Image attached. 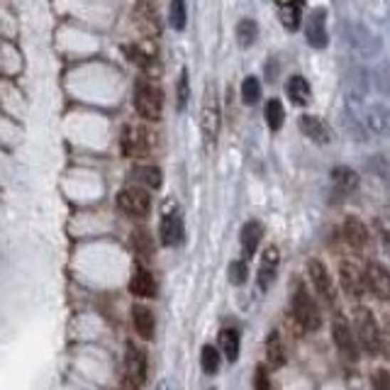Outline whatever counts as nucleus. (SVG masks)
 <instances>
[{"label": "nucleus", "mask_w": 390, "mask_h": 390, "mask_svg": "<svg viewBox=\"0 0 390 390\" xmlns=\"http://www.w3.org/2000/svg\"><path fill=\"white\" fill-rule=\"evenodd\" d=\"M132 327L135 332L142 337V339H152L154 330H157V320H154V312L147 305H135L132 307Z\"/></svg>", "instance_id": "21"}, {"label": "nucleus", "mask_w": 390, "mask_h": 390, "mask_svg": "<svg viewBox=\"0 0 390 390\" xmlns=\"http://www.w3.org/2000/svg\"><path fill=\"white\" fill-rule=\"evenodd\" d=\"M300 132L307 137V139L317 142V144H327L332 137L330 127H327L325 120H320L317 115H302L300 117Z\"/></svg>", "instance_id": "19"}, {"label": "nucleus", "mask_w": 390, "mask_h": 390, "mask_svg": "<svg viewBox=\"0 0 390 390\" xmlns=\"http://www.w3.org/2000/svg\"><path fill=\"white\" fill-rule=\"evenodd\" d=\"M125 54H127V59L132 61V64L139 66L147 76L157 78L159 73H162V66H159L157 56L149 54V51H144L142 47H137V44H127V47H125Z\"/></svg>", "instance_id": "18"}, {"label": "nucleus", "mask_w": 390, "mask_h": 390, "mask_svg": "<svg viewBox=\"0 0 390 390\" xmlns=\"http://www.w3.org/2000/svg\"><path fill=\"white\" fill-rule=\"evenodd\" d=\"M135 110L139 117H144L147 122H159L162 120V110H164V93L157 83L142 81L135 83Z\"/></svg>", "instance_id": "3"}, {"label": "nucleus", "mask_w": 390, "mask_h": 390, "mask_svg": "<svg viewBox=\"0 0 390 390\" xmlns=\"http://www.w3.org/2000/svg\"><path fill=\"white\" fill-rule=\"evenodd\" d=\"M117 208L127 217H147L152 210V198H149L147 188L127 186L117 193Z\"/></svg>", "instance_id": "6"}, {"label": "nucleus", "mask_w": 390, "mask_h": 390, "mask_svg": "<svg viewBox=\"0 0 390 390\" xmlns=\"http://www.w3.org/2000/svg\"><path fill=\"white\" fill-rule=\"evenodd\" d=\"M256 34H259V27H256L254 20H249V17H244V20H239L237 25V39L242 47H251V44L256 42Z\"/></svg>", "instance_id": "30"}, {"label": "nucleus", "mask_w": 390, "mask_h": 390, "mask_svg": "<svg viewBox=\"0 0 390 390\" xmlns=\"http://www.w3.org/2000/svg\"><path fill=\"white\" fill-rule=\"evenodd\" d=\"M285 95L290 98L292 105H307L310 100V83L302 76H290L285 83Z\"/></svg>", "instance_id": "23"}, {"label": "nucleus", "mask_w": 390, "mask_h": 390, "mask_svg": "<svg viewBox=\"0 0 390 390\" xmlns=\"http://www.w3.org/2000/svg\"><path fill=\"white\" fill-rule=\"evenodd\" d=\"M327 10L325 8H315L307 17V42L315 49H325L327 47Z\"/></svg>", "instance_id": "14"}, {"label": "nucleus", "mask_w": 390, "mask_h": 390, "mask_svg": "<svg viewBox=\"0 0 390 390\" xmlns=\"http://www.w3.org/2000/svg\"><path fill=\"white\" fill-rule=\"evenodd\" d=\"M147 381V354L135 342L127 344V354H125V386L139 388Z\"/></svg>", "instance_id": "7"}, {"label": "nucleus", "mask_w": 390, "mask_h": 390, "mask_svg": "<svg viewBox=\"0 0 390 390\" xmlns=\"http://www.w3.org/2000/svg\"><path fill=\"white\" fill-rule=\"evenodd\" d=\"M200 132L208 149L217 142V132H220V102H217V90L212 83H205L203 93V107H200Z\"/></svg>", "instance_id": "4"}, {"label": "nucleus", "mask_w": 390, "mask_h": 390, "mask_svg": "<svg viewBox=\"0 0 390 390\" xmlns=\"http://www.w3.org/2000/svg\"><path fill=\"white\" fill-rule=\"evenodd\" d=\"M261 237H263L261 222L249 220V222H246V225L242 227V237H239V239H242V259H244V261L254 259L256 249H259Z\"/></svg>", "instance_id": "20"}, {"label": "nucleus", "mask_w": 390, "mask_h": 390, "mask_svg": "<svg viewBox=\"0 0 390 390\" xmlns=\"http://www.w3.org/2000/svg\"><path fill=\"white\" fill-rule=\"evenodd\" d=\"M339 280L342 288L349 297H361L364 295V273L354 261H342L339 266Z\"/></svg>", "instance_id": "15"}, {"label": "nucleus", "mask_w": 390, "mask_h": 390, "mask_svg": "<svg viewBox=\"0 0 390 390\" xmlns=\"http://www.w3.org/2000/svg\"><path fill=\"white\" fill-rule=\"evenodd\" d=\"M364 290H369L371 295L378 300H388L390 295V276L388 268L378 261H371L364 271Z\"/></svg>", "instance_id": "10"}, {"label": "nucleus", "mask_w": 390, "mask_h": 390, "mask_svg": "<svg viewBox=\"0 0 390 390\" xmlns=\"http://www.w3.org/2000/svg\"><path fill=\"white\" fill-rule=\"evenodd\" d=\"M135 22L147 37H159V32H162V25H159V10L152 0H137Z\"/></svg>", "instance_id": "11"}, {"label": "nucleus", "mask_w": 390, "mask_h": 390, "mask_svg": "<svg viewBox=\"0 0 390 390\" xmlns=\"http://www.w3.org/2000/svg\"><path fill=\"white\" fill-rule=\"evenodd\" d=\"M342 234H344V242L352 246V249L361 251V249H366V246H369V239H371L369 227H366L364 222L359 220V217H349V220H344Z\"/></svg>", "instance_id": "16"}, {"label": "nucleus", "mask_w": 390, "mask_h": 390, "mask_svg": "<svg viewBox=\"0 0 390 390\" xmlns=\"http://www.w3.org/2000/svg\"><path fill=\"white\" fill-rule=\"evenodd\" d=\"M229 280H232L234 285H242L246 280V261H232V266H229Z\"/></svg>", "instance_id": "35"}, {"label": "nucleus", "mask_w": 390, "mask_h": 390, "mask_svg": "<svg viewBox=\"0 0 390 390\" xmlns=\"http://www.w3.org/2000/svg\"><path fill=\"white\" fill-rule=\"evenodd\" d=\"M354 330H357L354 337H357L361 352H366L369 357H378L383 352V332L369 307L354 310Z\"/></svg>", "instance_id": "1"}, {"label": "nucleus", "mask_w": 390, "mask_h": 390, "mask_svg": "<svg viewBox=\"0 0 390 390\" xmlns=\"http://www.w3.org/2000/svg\"><path fill=\"white\" fill-rule=\"evenodd\" d=\"M183 217L179 210H169L166 215L162 217V225H159V237H162V244L164 246H176L183 242Z\"/></svg>", "instance_id": "13"}, {"label": "nucleus", "mask_w": 390, "mask_h": 390, "mask_svg": "<svg viewBox=\"0 0 390 390\" xmlns=\"http://www.w3.org/2000/svg\"><path fill=\"white\" fill-rule=\"evenodd\" d=\"M290 312L292 320L300 325V330L305 332H317L320 325H322V312H320V305L310 290L305 288V283H295V292L290 297Z\"/></svg>", "instance_id": "2"}, {"label": "nucleus", "mask_w": 390, "mask_h": 390, "mask_svg": "<svg viewBox=\"0 0 390 390\" xmlns=\"http://www.w3.org/2000/svg\"><path fill=\"white\" fill-rule=\"evenodd\" d=\"M169 20H171V27H174V30H183V27H186V20H188L186 0H171Z\"/></svg>", "instance_id": "34"}, {"label": "nucleus", "mask_w": 390, "mask_h": 390, "mask_svg": "<svg viewBox=\"0 0 390 390\" xmlns=\"http://www.w3.org/2000/svg\"><path fill=\"white\" fill-rule=\"evenodd\" d=\"M332 337H334V344L339 349V354L347 361H357L359 359V344H357V337L352 332V325L337 312L334 322H332Z\"/></svg>", "instance_id": "9"}, {"label": "nucleus", "mask_w": 390, "mask_h": 390, "mask_svg": "<svg viewBox=\"0 0 390 390\" xmlns=\"http://www.w3.org/2000/svg\"><path fill=\"white\" fill-rule=\"evenodd\" d=\"M200 366L208 376H215L217 369H220V352L212 344H205L203 352H200Z\"/></svg>", "instance_id": "29"}, {"label": "nucleus", "mask_w": 390, "mask_h": 390, "mask_svg": "<svg viewBox=\"0 0 390 390\" xmlns=\"http://www.w3.org/2000/svg\"><path fill=\"white\" fill-rule=\"evenodd\" d=\"M330 176H332V188H334L337 195H352L359 188L357 171H352L349 166H337Z\"/></svg>", "instance_id": "22"}, {"label": "nucleus", "mask_w": 390, "mask_h": 390, "mask_svg": "<svg viewBox=\"0 0 390 390\" xmlns=\"http://www.w3.org/2000/svg\"><path fill=\"white\" fill-rule=\"evenodd\" d=\"M130 292L137 297H154L157 295V278L152 276V271L142 263V266L135 268L130 278Z\"/></svg>", "instance_id": "17"}, {"label": "nucleus", "mask_w": 390, "mask_h": 390, "mask_svg": "<svg viewBox=\"0 0 390 390\" xmlns=\"http://www.w3.org/2000/svg\"><path fill=\"white\" fill-rule=\"evenodd\" d=\"M220 352L227 361H237L239 357V332L237 330H222L220 332Z\"/></svg>", "instance_id": "27"}, {"label": "nucleus", "mask_w": 390, "mask_h": 390, "mask_svg": "<svg viewBox=\"0 0 390 390\" xmlns=\"http://www.w3.org/2000/svg\"><path fill=\"white\" fill-rule=\"evenodd\" d=\"M292 3H300V0H276L278 8H283V5H292Z\"/></svg>", "instance_id": "37"}, {"label": "nucleus", "mask_w": 390, "mask_h": 390, "mask_svg": "<svg viewBox=\"0 0 390 390\" xmlns=\"http://www.w3.org/2000/svg\"><path fill=\"white\" fill-rule=\"evenodd\" d=\"M307 276H310V283H312V290L320 295V300L327 302V305H334L337 302L334 283H332V273L327 271L325 263L320 259H310L307 261Z\"/></svg>", "instance_id": "8"}, {"label": "nucleus", "mask_w": 390, "mask_h": 390, "mask_svg": "<svg viewBox=\"0 0 390 390\" xmlns=\"http://www.w3.org/2000/svg\"><path fill=\"white\" fill-rule=\"evenodd\" d=\"M263 115H266V125H268V127H271L273 132L283 127L285 110H283V102H280L278 98H271V100L266 102V110H263Z\"/></svg>", "instance_id": "28"}, {"label": "nucleus", "mask_w": 390, "mask_h": 390, "mask_svg": "<svg viewBox=\"0 0 390 390\" xmlns=\"http://www.w3.org/2000/svg\"><path fill=\"white\" fill-rule=\"evenodd\" d=\"M278 263H280V254L276 246H266L261 254V261H259V271H256V285L259 290H268L271 283L276 280V271H278Z\"/></svg>", "instance_id": "12"}, {"label": "nucleus", "mask_w": 390, "mask_h": 390, "mask_svg": "<svg viewBox=\"0 0 390 390\" xmlns=\"http://www.w3.org/2000/svg\"><path fill=\"white\" fill-rule=\"evenodd\" d=\"M285 347H283V339H280L278 332H271L266 337V361L273 366V369H280L285 364Z\"/></svg>", "instance_id": "25"}, {"label": "nucleus", "mask_w": 390, "mask_h": 390, "mask_svg": "<svg viewBox=\"0 0 390 390\" xmlns=\"http://www.w3.org/2000/svg\"><path fill=\"white\" fill-rule=\"evenodd\" d=\"M254 386H256V388H261V390H268V388H271V383H268V378H266V369H263V366H259V369H256Z\"/></svg>", "instance_id": "36"}, {"label": "nucleus", "mask_w": 390, "mask_h": 390, "mask_svg": "<svg viewBox=\"0 0 390 390\" xmlns=\"http://www.w3.org/2000/svg\"><path fill=\"white\" fill-rule=\"evenodd\" d=\"M261 98V83L256 76H246L244 83H242V100L246 105H254V102H259Z\"/></svg>", "instance_id": "33"}, {"label": "nucleus", "mask_w": 390, "mask_h": 390, "mask_svg": "<svg viewBox=\"0 0 390 390\" xmlns=\"http://www.w3.org/2000/svg\"><path fill=\"white\" fill-rule=\"evenodd\" d=\"M132 246H135V254H137V259H139L142 263L152 261L154 242H152V234H149L147 229H137V232L132 234Z\"/></svg>", "instance_id": "26"}, {"label": "nucleus", "mask_w": 390, "mask_h": 390, "mask_svg": "<svg viewBox=\"0 0 390 390\" xmlns=\"http://www.w3.org/2000/svg\"><path fill=\"white\" fill-rule=\"evenodd\" d=\"M132 179H135V186L154 191V188L162 186V171H159L157 166H137V169L132 171Z\"/></svg>", "instance_id": "24"}, {"label": "nucleus", "mask_w": 390, "mask_h": 390, "mask_svg": "<svg viewBox=\"0 0 390 390\" xmlns=\"http://www.w3.org/2000/svg\"><path fill=\"white\" fill-rule=\"evenodd\" d=\"M280 13V20H283V27L285 30H292L295 32L300 27V3H292V5H283L278 8Z\"/></svg>", "instance_id": "31"}, {"label": "nucleus", "mask_w": 390, "mask_h": 390, "mask_svg": "<svg viewBox=\"0 0 390 390\" xmlns=\"http://www.w3.org/2000/svg\"><path fill=\"white\" fill-rule=\"evenodd\" d=\"M188 98H191V78H188V68H183L179 76V85H176V107L186 110Z\"/></svg>", "instance_id": "32"}, {"label": "nucleus", "mask_w": 390, "mask_h": 390, "mask_svg": "<svg viewBox=\"0 0 390 390\" xmlns=\"http://www.w3.org/2000/svg\"><path fill=\"white\" fill-rule=\"evenodd\" d=\"M120 144H122V154L127 159H142L152 152L154 135H152V130L144 127V125H127V127L122 130Z\"/></svg>", "instance_id": "5"}]
</instances>
